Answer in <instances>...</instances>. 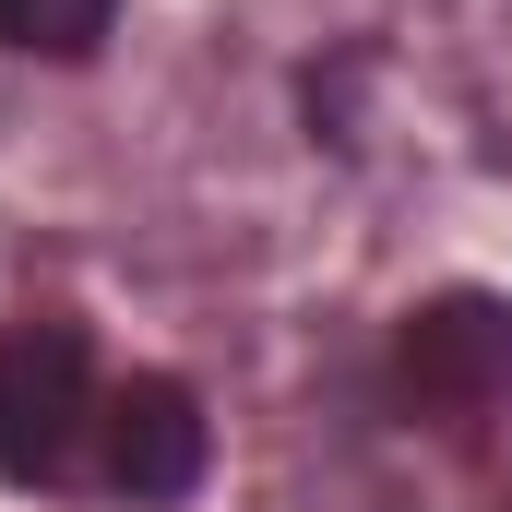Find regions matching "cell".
<instances>
[{
    "mask_svg": "<svg viewBox=\"0 0 512 512\" xmlns=\"http://www.w3.org/2000/svg\"><path fill=\"white\" fill-rule=\"evenodd\" d=\"M120 24V0H0V48L24 60H96Z\"/></svg>",
    "mask_w": 512,
    "mask_h": 512,
    "instance_id": "obj_4",
    "label": "cell"
},
{
    "mask_svg": "<svg viewBox=\"0 0 512 512\" xmlns=\"http://www.w3.org/2000/svg\"><path fill=\"white\" fill-rule=\"evenodd\" d=\"M96 405H108V393H96L84 322H12V334H0V477H12V489L72 477Z\"/></svg>",
    "mask_w": 512,
    "mask_h": 512,
    "instance_id": "obj_1",
    "label": "cell"
},
{
    "mask_svg": "<svg viewBox=\"0 0 512 512\" xmlns=\"http://www.w3.org/2000/svg\"><path fill=\"white\" fill-rule=\"evenodd\" d=\"M96 465H108V489L131 512H167L203 489V465H215V417H203V393L179 382V370H131L108 405H96Z\"/></svg>",
    "mask_w": 512,
    "mask_h": 512,
    "instance_id": "obj_2",
    "label": "cell"
},
{
    "mask_svg": "<svg viewBox=\"0 0 512 512\" xmlns=\"http://www.w3.org/2000/svg\"><path fill=\"white\" fill-rule=\"evenodd\" d=\"M393 370H405V393H417L429 417H477V405H501V393H512V298H489V286H441L429 310H405Z\"/></svg>",
    "mask_w": 512,
    "mask_h": 512,
    "instance_id": "obj_3",
    "label": "cell"
}]
</instances>
